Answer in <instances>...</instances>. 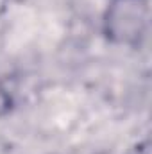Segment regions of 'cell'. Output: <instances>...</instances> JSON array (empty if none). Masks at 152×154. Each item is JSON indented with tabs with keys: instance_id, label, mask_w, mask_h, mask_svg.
Listing matches in <instances>:
<instances>
[{
	"instance_id": "1",
	"label": "cell",
	"mask_w": 152,
	"mask_h": 154,
	"mask_svg": "<svg viewBox=\"0 0 152 154\" xmlns=\"http://www.w3.org/2000/svg\"><path fill=\"white\" fill-rule=\"evenodd\" d=\"M11 109V97L5 93V90L0 88V116H4Z\"/></svg>"
}]
</instances>
